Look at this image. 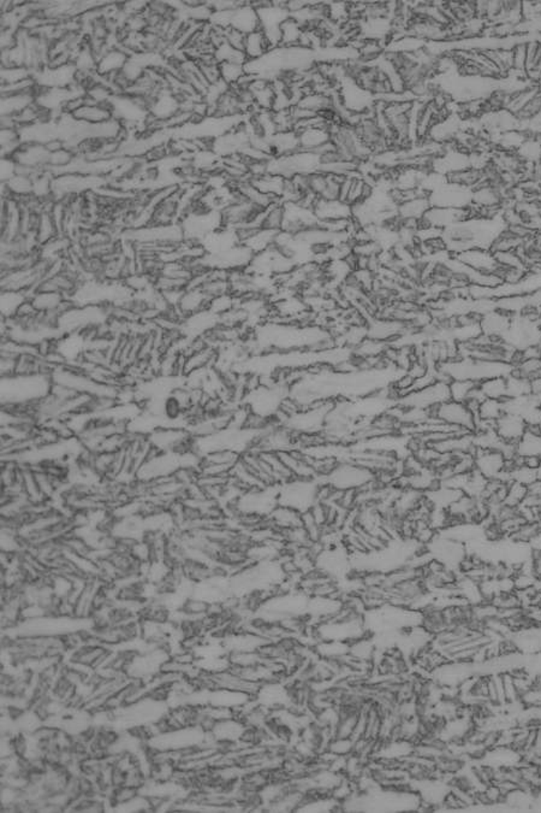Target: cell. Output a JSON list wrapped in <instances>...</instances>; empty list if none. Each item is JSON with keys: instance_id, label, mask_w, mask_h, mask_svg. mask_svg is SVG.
Returning a JSON list of instances; mask_svg holds the SVG:
<instances>
[{"instance_id": "cell-1", "label": "cell", "mask_w": 541, "mask_h": 813, "mask_svg": "<svg viewBox=\"0 0 541 813\" xmlns=\"http://www.w3.org/2000/svg\"><path fill=\"white\" fill-rule=\"evenodd\" d=\"M331 142L343 155L345 160L352 163L361 164L373 157L365 144L361 140L355 127L349 124L336 122L331 126Z\"/></svg>"}, {"instance_id": "cell-2", "label": "cell", "mask_w": 541, "mask_h": 813, "mask_svg": "<svg viewBox=\"0 0 541 813\" xmlns=\"http://www.w3.org/2000/svg\"><path fill=\"white\" fill-rule=\"evenodd\" d=\"M317 480L294 478L279 486L278 505L295 508L302 513L317 503Z\"/></svg>"}, {"instance_id": "cell-3", "label": "cell", "mask_w": 541, "mask_h": 813, "mask_svg": "<svg viewBox=\"0 0 541 813\" xmlns=\"http://www.w3.org/2000/svg\"><path fill=\"white\" fill-rule=\"evenodd\" d=\"M324 478L336 489H340V491L355 489L357 491V489H360L361 487L366 486L367 483L373 481L375 475L368 469L363 468L356 463H354L352 460H343V462H339V464L336 466L335 470L327 478Z\"/></svg>"}, {"instance_id": "cell-4", "label": "cell", "mask_w": 541, "mask_h": 813, "mask_svg": "<svg viewBox=\"0 0 541 813\" xmlns=\"http://www.w3.org/2000/svg\"><path fill=\"white\" fill-rule=\"evenodd\" d=\"M451 400L450 398V387L448 382L438 381L434 385L414 390L407 394L397 402L398 405L403 407H414V409H425L432 410L439 406L440 404Z\"/></svg>"}, {"instance_id": "cell-5", "label": "cell", "mask_w": 541, "mask_h": 813, "mask_svg": "<svg viewBox=\"0 0 541 813\" xmlns=\"http://www.w3.org/2000/svg\"><path fill=\"white\" fill-rule=\"evenodd\" d=\"M433 417L444 422L446 425L466 430L469 433L476 432V416L469 410L464 402H449L440 404L439 406L432 409Z\"/></svg>"}, {"instance_id": "cell-6", "label": "cell", "mask_w": 541, "mask_h": 813, "mask_svg": "<svg viewBox=\"0 0 541 813\" xmlns=\"http://www.w3.org/2000/svg\"><path fill=\"white\" fill-rule=\"evenodd\" d=\"M471 206L468 208H437L431 206L427 210L423 220L420 221L421 226L434 227L438 229L444 230L449 227L466 221L471 218Z\"/></svg>"}, {"instance_id": "cell-7", "label": "cell", "mask_w": 541, "mask_h": 813, "mask_svg": "<svg viewBox=\"0 0 541 813\" xmlns=\"http://www.w3.org/2000/svg\"><path fill=\"white\" fill-rule=\"evenodd\" d=\"M476 469L487 480H502L506 459L503 453L491 450H476Z\"/></svg>"}, {"instance_id": "cell-8", "label": "cell", "mask_w": 541, "mask_h": 813, "mask_svg": "<svg viewBox=\"0 0 541 813\" xmlns=\"http://www.w3.org/2000/svg\"><path fill=\"white\" fill-rule=\"evenodd\" d=\"M527 427L528 425L521 416L505 412L499 420H496L494 429L504 441L519 445L527 432Z\"/></svg>"}, {"instance_id": "cell-9", "label": "cell", "mask_w": 541, "mask_h": 813, "mask_svg": "<svg viewBox=\"0 0 541 813\" xmlns=\"http://www.w3.org/2000/svg\"><path fill=\"white\" fill-rule=\"evenodd\" d=\"M331 126L332 123L327 122L299 130L297 134L301 151L317 153V151L331 142Z\"/></svg>"}, {"instance_id": "cell-10", "label": "cell", "mask_w": 541, "mask_h": 813, "mask_svg": "<svg viewBox=\"0 0 541 813\" xmlns=\"http://www.w3.org/2000/svg\"><path fill=\"white\" fill-rule=\"evenodd\" d=\"M313 211L319 222L352 218V206L343 200L317 199Z\"/></svg>"}, {"instance_id": "cell-11", "label": "cell", "mask_w": 541, "mask_h": 813, "mask_svg": "<svg viewBox=\"0 0 541 813\" xmlns=\"http://www.w3.org/2000/svg\"><path fill=\"white\" fill-rule=\"evenodd\" d=\"M230 27L241 31L244 36L260 31L259 15L251 3L242 1V4L233 10Z\"/></svg>"}, {"instance_id": "cell-12", "label": "cell", "mask_w": 541, "mask_h": 813, "mask_svg": "<svg viewBox=\"0 0 541 813\" xmlns=\"http://www.w3.org/2000/svg\"><path fill=\"white\" fill-rule=\"evenodd\" d=\"M210 301L211 299L205 294L201 288L187 287L176 309L185 319L191 314H198L203 310L208 309Z\"/></svg>"}, {"instance_id": "cell-13", "label": "cell", "mask_w": 541, "mask_h": 813, "mask_svg": "<svg viewBox=\"0 0 541 813\" xmlns=\"http://www.w3.org/2000/svg\"><path fill=\"white\" fill-rule=\"evenodd\" d=\"M129 57L130 56L123 50L110 49L104 51L102 56L97 58V74L100 76L118 74L123 70Z\"/></svg>"}, {"instance_id": "cell-14", "label": "cell", "mask_w": 541, "mask_h": 813, "mask_svg": "<svg viewBox=\"0 0 541 813\" xmlns=\"http://www.w3.org/2000/svg\"><path fill=\"white\" fill-rule=\"evenodd\" d=\"M71 116L76 121L82 122V123L91 124V126L105 123L107 121L113 119L109 105L94 104V102H89L88 100L84 104V107H79V110H76L74 114H71Z\"/></svg>"}, {"instance_id": "cell-15", "label": "cell", "mask_w": 541, "mask_h": 813, "mask_svg": "<svg viewBox=\"0 0 541 813\" xmlns=\"http://www.w3.org/2000/svg\"><path fill=\"white\" fill-rule=\"evenodd\" d=\"M463 494L464 493L462 491H458V489L439 483L431 491L426 492L425 498H426L427 503L431 505V508L449 510L450 506L455 501H457Z\"/></svg>"}, {"instance_id": "cell-16", "label": "cell", "mask_w": 541, "mask_h": 813, "mask_svg": "<svg viewBox=\"0 0 541 813\" xmlns=\"http://www.w3.org/2000/svg\"><path fill=\"white\" fill-rule=\"evenodd\" d=\"M36 92L1 96V117L19 115L21 112L36 102Z\"/></svg>"}, {"instance_id": "cell-17", "label": "cell", "mask_w": 541, "mask_h": 813, "mask_svg": "<svg viewBox=\"0 0 541 813\" xmlns=\"http://www.w3.org/2000/svg\"><path fill=\"white\" fill-rule=\"evenodd\" d=\"M269 519L272 523V526L281 531L302 526V513L295 508L282 506V505H278L277 508L273 510L272 513L269 516Z\"/></svg>"}, {"instance_id": "cell-18", "label": "cell", "mask_w": 541, "mask_h": 813, "mask_svg": "<svg viewBox=\"0 0 541 813\" xmlns=\"http://www.w3.org/2000/svg\"><path fill=\"white\" fill-rule=\"evenodd\" d=\"M431 208L428 195H418L414 199L407 200L398 205V217L402 221L420 222L427 210Z\"/></svg>"}, {"instance_id": "cell-19", "label": "cell", "mask_w": 541, "mask_h": 813, "mask_svg": "<svg viewBox=\"0 0 541 813\" xmlns=\"http://www.w3.org/2000/svg\"><path fill=\"white\" fill-rule=\"evenodd\" d=\"M271 50L272 47L269 46V41L262 31H256L246 36L243 52L248 58V61L260 59L264 57L265 54H269Z\"/></svg>"}, {"instance_id": "cell-20", "label": "cell", "mask_w": 541, "mask_h": 813, "mask_svg": "<svg viewBox=\"0 0 541 813\" xmlns=\"http://www.w3.org/2000/svg\"><path fill=\"white\" fill-rule=\"evenodd\" d=\"M31 299V294L19 291H3L1 292V317L3 319H13L18 310Z\"/></svg>"}, {"instance_id": "cell-21", "label": "cell", "mask_w": 541, "mask_h": 813, "mask_svg": "<svg viewBox=\"0 0 541 813\" xmlns=\"http://www.w3.org/2000/svg\"><path fill=\"white\" fill-rule=\"evenodd\" d=\"M251 181L260 192L281 200L284 186H285L286 178L278 176V175L267 174V175L258 177V178H251Z\"/></svg>"}, {"instance_id": "cell-22", "label": "cell", "mask_w": 541, "mask_h": 813, "mask_svg": "<svg viewBox=\"0 0 541 813\" xmlns=\"http://www.w3.org/2000/svg\"><path fill=\"white\" fill-rule=\"evenodd\" d=\"M278 231H272V230L264 229L260 228L251 233L244 241L243 245H246V248L251 250L254 254L264 252L266 250L272 248L274 240H276V235Z\"/></svg>"}, {"instance_id": "cell-23", "label": "cell", "mask_w": 541, "mask_h": 813, "mask_svg": "<svg viewBox=\"0 0 541 813\" xmlns=\"http://www.w3.org/2000/svg\"><path fill=\"white\" fill-rule=\"evenodd\" d=\"M508 376L493 377L489 380L480 382V390L484 394L486 399H496V400H508Z\"/></svg>"}, {"instance_id": "cell-24", "label": "cell", "mask_w": 541, "mask_h": 813, "mask_svg": "<svg viewBox=\"0 0 541 813\" xmlns=\"http://www.w3.org/2000/svg\"><path fill=\"white\" fill-rule=\"evenodd\" d=\"M284 221H285V206L282 202H277L265 210L262 228L272 230V231H282Z\"/></svg>"}, {"instance_id": "cell-25", "label": "cell", "mask_w": 541, "mask_h": 813, "mask_svg": "<svg viewBox=\"0 0 541 813\" xmlns=\"http://www.w3.org/2000/svg\"><path fill=\"white\" fill-rule=\"evenodd\" d=\"M282 47H296L299 46L304 29L294 18L289 17L283 23L282 28Z\"/></svg>"}, {"instance_id": "cell-26", "label": "cell", "mask_w": 541, "mask_h": 813, "mask_svg": "<svg viewBox=\"0 0 541 813\" xmlns=\"http://www.w3.org/2000/svg\"><path fill=\"white\" fill-rule=\"evenodd\" d=\"M387 347H389V344L386 342L367 337L361 342L360 345L357 346L356 349H352V354H354V357H356V358L383 357Z\"/></svg>"}, {"instance_id": "cell-27", "label": "cell", "mask_w": 541, "mask_h": 813, "mask_svg": "<svg viewBox=\"0 0 541 813\" xmlns=\"http://www.w3.org/2000/svg\"><path fill=\"white\" fill-rule=\"evenodd\" d=\"M479 383L469 380H453L449 383L450 398L453 402H466Z\"/></svg>"}, {"instance_id": "cell-28", "label": "cell", "mask_w": 541, "mask_h": 813, "mask_svg": "<svg viewBox=\"0 0 541 813\" xmlns=\"http://www.w3.org/2000/svg\"><path fill=\"white\" fill-rule=\"evenodd\" d=\"M220 80L228 86H236L246 75V66L238 63H219Z\"/></svg>"}, {"instance_id": "cell-29", "label": "cell", "mask_w": 541, "mask_h": 813, "mask_svg": "<svg viewBox=\"0 0 541 813\" xmlns=\"http://www.w3.org/2000/svg\"><path fill=\"white\" fill-rule=\"evenodd\" d=\"M241 457L242 455H240L237 452L223 448V450H217V451L210 452V453L203 455V462L210 463V464L224 465V466L233 468V465L241 459Z\"/></svg>"}, {"instance_id": "cell-30", "label": "cell", "mask_w": 541, "mask_h": 813, "mask_svg": "<svg viewBox=\"0 0 541 813\" xmlns=\"http://www.w3.org/2000/svg\"><path fill=\"white\" fill-rule=\"evenodd\" d=\"M214 58L218 63H238V64L246 66V62H248V58L243 51L235 49L226 41L217 47L216 51H214Z\"/></svg>"}, {"instance_id": "cell-31", "label": "cell", "mask_w": 541, "mask_h": 813, "mask_svg": "<svg viewBox=\"0 0 541 813\" xmlns=\"http://www.w3.org/2000/svg\"><path fill=\"white\" fill-rule=\"evenodd\" d=\"M33 77V73L26 67H1V86L17 84Z\"/></svg>"}, {"instance_id": "cell-32", "label": "cell", "mask_w": 541, "mask_h": 813, "mask_svg": "<svg viewBox=\"0 0 541 813\" xmlns=\"http://www.w3.org/2000/svg\"><path fill=\"white\" fill-rule=\"evenodd\" d=\"M237 301L238 299L236 296H233L231 293H228V294H224V296L213 298L210 301L208 310H211L213 314H216L217 316H219L220 317V316H223L226 312H229L230 310H233L235 306L237 305Z\"/></svg>"}, {"instance_id": "cell-33", "label": "cell", "mask_w": 541, "mask_h": 813, "mask_svg": "<svg viewBox=\"0 0 541 813\" xmlns=\"http://www.w3.org/2000/svg\"><path fill=\"white\" fill-rule=\"evenodd\" d=\"M528 493V487L521 485L519 482H510L508 485V492H506L505 503L504 504L509 505V506H519L524 504L526 496Z\"/></svg>"}, {"instance_id": "cell-34", "label": "cell", "mask_w": 541, "mask_h": 813, "mask_svg": "<svg viewBox=\"0 0 541 813\" xmlns=\"http://www.w3.org/2000/svg\"><path fill=\"white\" fill-rule=\"evenodd\" d=\"M382 251H383V248H380L379 243H375L373 240L367 241V243H356L352 248V252L355 253L356 256L366 257V258L378 256Z\"/></svg>"}, {"instance_id": "cell-35", "label": "cell", "mask_w": 541, "mask_h": 813, "mask_svg": "<svg viewBox=\"0 0 541 813\" xmlns=\"http://www.w3.org/2000/svg\"><path fill=\"white\" fill-rule=\"evenodd\" d=\"M17 174V163L13 157L1 158V182L10 181Z\"/></svg>"}]
</instances>
